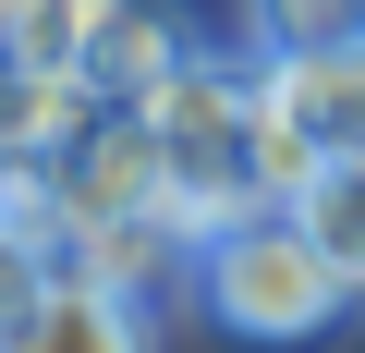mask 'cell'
<instances>
[{
	"label": "cell",
	"instance_id": "1",
	"mask_svg": "<svg viewBox=\"0 0 365 353\" xmlns=\"http://www.w3.org/2000/svg\"><path fill=\"white\" fill-rule=\"evenodd\" d=\"M195 305H207L232 341L292 353V341H329V329L353 317V280L329 268V244L304 232V208H256V220L207 232V256H195Z\"/></svg>",
	"mask_w": 365,
	"mask_h": 353
},
{
	"label": "cell",
	"instance_id": "2",
	"mask_svg": "<svg viewBox=\"0 0 365 353\" xmlns=\"http://www.w3.org/2000/svg\"><path fill=\"white\" fill-rule=\"evenodd\" d=\"M256 110H268V61H256V73H232L220 49H195V61L146 98V122H158V146H170V195H182V220H195V232H232V220H256V208H268Z\"/></svg>",
	"mask_w": 365,
	"mask_h": 353
},
{
	"label": "cell",
	"instance_id": "3",
	"mask_svg": "<svg viewBox=\"0 0 365 353\" xmlns=\"http://www.w3.org/2000/svg\"><path fill=\"white\" fill-rule=\"evenodd\" d=\"M49 195H61V232H86V220H182V195H170V146H158V122L134 110V98H98V122L49 158Z\"/></svg>",
	"mask_w": 365,
	"mask_h": 353
},
{
	"label": "cell",
	"instance_id": "4",
	"mask_svg": "<svg viewBox=\"0 0 365 353\" xmlns=\"http://www.w3.org/2000/svg\"><path fill=\"white\" fill-rule=\"evenodd\" d=\"M195 256H207V232L195 220H86V232H61V280H98V292H134V305H158L170 280H195Z\"/></svg>",
	"mask_w": 365,
	"mask_h": 353
},
{
	"label": "cell",
	"instance_id": "5",
	"mask_svg": "<svg viewBox=\"0 0 365 353\" xmlns=\"http://www.w3.org/2000/svg\"><path fill=\"white\" fill-rule=\"evenodd\" d=\"M182 61H195V25L170 13V0H98V25H86V86L98 98H158Z\"/></svg>",
	"mask_w": 365,
	"mask_h": 353
},
{
	"label": "cell",
	"instance_id": "6",
	"mask_svg": "<svg viewBox=\"0 0 365 353\" xmlns=\"http://www.w3.org/2000/svg\"><path fill=\"white\" fill-rule=\"evenodd\" d=\"M0 353H158V305L98 292V280H49V305L0 341Z\"/></svg>",
	"mask_w": 365,
	"mask_h": 353
},
{
	"label": "cell",
	"instance_id": "7",
	"mask_svg": "<svg viewBox=\"0 0 365 353\" xmlns=\"http://www.w3.org/2000/svg\"><path fill=\"white\" fill-rule=\"evenodd\" d=\"M268 86L304 110V134L329 158H365V49H317V61H268Z\"/></svg>",
	"mask_w": 365,
	"mask_h": 353
},
{
	"label": "cell",
	"instance_id": "8",
	"mask_svg": "<svg viewBox=\"0 0 365 353\" xmlns=\"http://www.w3.org/2000/svg\"><path fill=\"white\" fill-rule=\"evenodd\" d=\"M244 49H256V61L365 49V0H244Z\"/></svg>",
	"mask_w": 365,
	"mask_h": 353
},
{
	"label": "cell",
	"instance_id": "9",
	"mask_svg": "<svg viewBox=\"0 0 365 353\" xmlns=\"http://www.w3.org/2000/svg\"><path fill=\"white\" fill-rule=\"evenodd\" d=\"M98 0H0V61L13 73H86Z\"/></svg>",
	"mask_w": 365,
	"mask_h": 353
},
{
	"label": "cell",
	"instance_id": "10",
	"mask_svg": "<svg viewBox=\"0 0 365 353\" xmlns=\"http://www.w3.org/2000/svg\"><path fill=\"white\" fill-rule=\"evenodd\" d=\"M292 208H304V232L329 244V268H341V280H353V305H365V158H329Z\"/></svg>",
	"mask_w": 365,
	"mask_h": 353
},
{
	"label": "cell",
	"instance_id": "11",
	"mask_svg": "<svg viewBox=\"0 0 365 353\" xmlns=\"http://www.w3.org/2000/svg\"><path fill=\"white\" fill-rule=\"evenodd\" d=\"M256 170H268V208H292L317 170H329V146L304 134V110H292L280 86H268V110H256Z\"/></svg>",
	"mask_w": 365,
	"mask_h": 353
},
{
	"label": "cell",
	"instance_id": "12",
	"mask_svg": "<svg viewBox=\"0 0 365 353\" xmlns=\"http://www.w3.org/2000/svg\"><path fill=\"white\" fill-rule=\"evenodd\" d=\"M49 280H61V244H37V232H0V341H13V329L49 305Z\"/></svg>",
	"mask_w": 365,
	"mask_h": 353
}]
</instances>
